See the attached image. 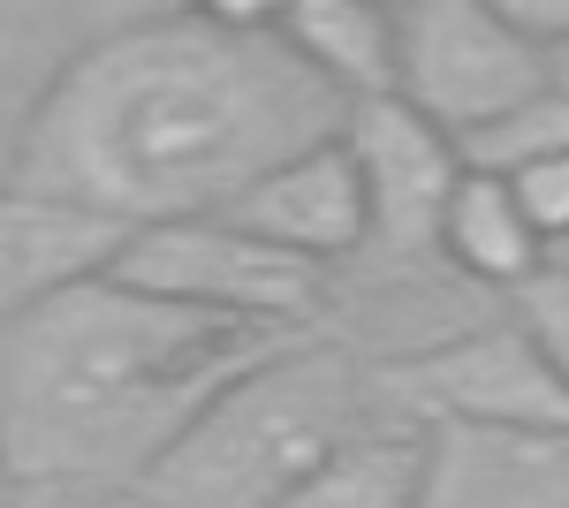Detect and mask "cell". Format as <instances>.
<instances>
[{
	"mask_svg": "<svg viewBox=\"0 0 569 508\" xmlns=\"http://www.w3.org/2000/svg\"><path fill=\"white\" fill-rule=\"evenodd\" d=\"M273 16L266 0H206L77 46L16 129L8 182L122 228L228 212L350 114L273 39Z\"/></svg>",
	"mask_w": 569,
	"mask_h": 508,
	"instance_id": "obj_1",
	"label": "cell"
},
{
	"mask_svg": "<svg viewBox=\"0 0 569 508\" xmlns=\"http://www.w3.org/2000/svg\"><path fill=\"white\" fill-rule=\"evenodd\" d=\"M289 341L305 335L160 303L99 273L0 327V478L137 494L220 387Z\"/></svg>",
	"mask_w": 569,
	"mask_h": 508,
	"instance_id": "obj_2",
	"label": "cell"
},
{
	"mask_svg": "<svg viewBox=\"0 0 569 508\" xmlns=\"http://www.w3.org/2000/svg\"><path fill=\"white\" fill-rule=\"evenodd\" d=\"M372 418V387L342 341H289L228 380L198 425L152 464L137 501L152 508H281L319 456Z\"/></svg>",
	"mask_w": 569,
	"mask_h": 508,
	"instance_id": "obj_3",
	"label": "cell"
},
{
	"mask_svg": "<svg viewBox=\"0 0 569 508\" xmlns=\"http://www.w3.org/2000/svg\"><path fill=\"white\" fill-rule=\"evenodd\" d=\"M372 402L418 425H501V432H569V387L547 372V357L531 335L493 311L456 335L402 349V357H372L365 365Z\"/></svg>",
	"mask_w": 569,
	"mask_h": 508,
	"instance_id": "obj_4",
	"label": "cell"
},
{
	"mask_svg": "<svg viewBox=\"0 0 569 508\" xmlns=\"http://www.w3.org/2000/svg\"><path fill=\"white\" fill-rule=\"evenodd\" d=\"M122 289H144L160 303H190L213 319H243V327H273V335H305L327 311V273L305 258L273 251L259 236H243L236 220H168V228H137L114 273Z\"/></svg>",
	"mask_w": 569,
	"mask_h": 508,
	"instance_id": "obj_5",
	"label": "cell"
},
{
	"mask_svg": "<svg viewBox=\"0 0 569 508\" xmlns=\"http://www.w3.org/2000/svg\"><path fill=\"white\" fill-rule=\"evenodd\" d=\"M395 16V99L440 137H471L547 91V53L525 46L493 0H402Z\"/></svg>",
	"mask_w": 569,
	"mask_h": 508,
	"instance_id": "obj_6",
	"label": "cell"
},
{
	"mask_svg": "<svg viewBox=\"0 0 569 508\" xmlns=\"http://www.w3.org/2000/svg\"><path fill=\"white\" fill-rule=\"evenodd\" d=\"M342 145L365 182V220H372V258H440V212L463 182L456 137H440L426 114L402 99H365L342 114Z\"/></svg>",
	"mask_w": 569,
	"mask_h": 508,
	"instance_id": "obj_7",
	"label": "cell"
},
{
	"mask_svg": "<svg viewBox=\"0 0 569 508\" xmlns=\"http://www.w3.org/2000/svg\"><path fill=\"white\" fill-rule=\"evenodd\" d=\"M236 220L243 236H259L273 251L305 258V266H342V258H365L372 243V220H365V182H357V160L342 137L311 145L297 160H281L273 175H259L236 206L220 212Z\"/></svg>",
	"mask_w": 569,
	"mask_h": 508,
	"instance_id": "obj_8",
	"label": "cell"
},
{
	"mask_svg": "<svg viewBox=\"0 0 569 508\" xmlns=\"http://www.w3.org/2000/svg\"><path fill=\"white\" fill-rule=\"evenodd\" d=\"M130 236L137 228H122V220H107L91 206L0 182V327H16L46 303H61L69 289L114 273Z\"/></svg>",
	"mask_w": 569,
	"mask_h": 508,
	"instance_id": "obj_9",
	"label": "cell"
},
{
	"mask_svg": "<svg viewBox=\"0 0 569 508\" xmlns=\"http://www.w3.org/2000/svg\"><path fill=\"white\" fill-rule=\"evenodd\" d=\"M410 508H569V432L426 425Z\"/></svg>",
	"mask_w": 569,
	"mask_h": 508,
	"instance_id": "obj_10",
	"label": "cell"
},
{
	"mask_svg": "<svg viewBox=\"0 0 569 508\" xmlns=\"http://www.w3.org/2000/svg\"><path fill=\"white\" fill-rule=\"evenodd\" d=\"M273 39L342 107L395 99V16L380 0H289L273 16Z\"/></svg>",
	"mask_w": 569,
	"mask_h": 508,
	"instance_id": "obj_11",
	"label": "cell"
},
{
	"mask_svg": "<svg viewBox=\"0 0 569 508\" xmlns=\"http://www.w3.org/2000/svg\"><path fill=\"white\" fill-rule=\"evenodd\" d=\"M418 470H426V425L380 410V418L357 425L335 456H319L289 486L281 508H410Z\"/></svg>",
	"mask_w": 569,
	"mask_h": 508,
	"instance_id": "obj_12",
	"label": "cell"
},
{
	"mask_svg": "<svg viewBox=\"0 0 569 508\" xmlns=\"http://www.w3.org/2000/svg\"><path fill=\"white\" fill-rule=\"evenodd\" d=\"M440 266L448 273H463V281H479L493 297H517L531 273L547 266L539 251V236L525 228V212L509 198V182H493V175H463L456 182V198L440 212Z\"/></svg>",
	"mask_w": 569,
	"mask_h": 508,
	"instance_id": "obj_13",
	"label": "cell"
},
{
	"mask_svg": "<svg viewBox=\"0 0 569 508\" xmlns=\"http://www.w3.org/2000/svg\"><path fill=\"white\" fill-rule=\"evenodd\" d=\"M555 152H569V99L555 84L531 91L525 107H509L501 122L471 129V137H456V160H463V175H493V182H509V175L539 168V160H555Z\"/></svg>",
	"mask_w": 569,
	"mask_h": 508,
	"instance_id": "obj_14",
	"label": "cell"
},
{
	"mask_svg": "<svg viewBox=\"0 0 569 508\" xmlns=\"http://www.w3.org/2000/svg\"><path fill=\"white\" fill-rule=\"evenodd\" d=\"M509 319L531 335V349L547 357V372L569 387V266H539L509 297Z\"/></svg>",
	"mask_w": 569,
	"mask_h": 508,
	"instance_id": "obj_15",
	"label": "cell"
},
{
	"mask_svg": "<svg viewBox=\"0 0 569 508\" xmlns=\"http://www.w3.org/2000/svg\"><path fill=\"white\" fill-rule=\"evenodd\" d=\"M509 198H517V212H525V228L539 236V251L562 258L569 251V152H555V160H539V168L509 175Z\"/></svg>",
	"mask_w": 569,
	"mask_h": 508,
	"instance_id": "obj_16",
	"label": "cell"
},
{
	"mask_svg": "<svg viewBox=\"0 0 569 508\" xmlns=\"http://www.w3.org/2000/svg\"><path fill=\"white\" fill-rule=\"evenodd\" d=\"M493 8H501V23L525 46H539V53L569 46V0H493Z\"/></svg>",
	"mask_w": 569,
	"mask_h": 508,
	"instance_id": "obj_17",
	"label": "cell"
},
{
	"mask_svg": "<svg viewBox=\"0 0 569 508\" xmlns=\"http://www.w3.org/2000/svg\"><path fill=\"white\" fill-rule=\"evenodd\" d=\"M8 508H84V494H69V486H16Z\"/></svg>",
	"mask_w": 569,
	"mask_h": 508,
	"instance_id": "obj_18",
	"label": "cell"
},
{
	"mask_svg": "<svg viewBox=\"0 0 569 508\" xmlns=\"http://www.w3.org/2000/svg\"><path fill=\"white\" fill-rule=\"evenodd\" d=\"M547 84L569 99V46H555V53H547Z\"/></svg>",
	"mask_w": 569,
	"mask_h": 508,
	"instance_id": "obj_19",
	"label": "cell"
},
{
	"mask_svg": "<svg viewBox=\"0 0 569 508\" xmlns=\"http://www.w3.org/2000/svg\"><path fill=\"white\" fill-rule=\"evenodd\" d=\"M8 39H16V31H8V16H0V53H8Z\"/></svg>",
	"mask_w": 569,
	"mask_h": 508,
	"instance_id": "obj_20",
	"label": "cell"
},
{
	"mask_svg": "<svg viewBox=\"0 0 569 508\" xmlns=\"http://www.w3.org/2000/svg\"><path fill=\"white\" fill-rule=\"evenodd\" d=\"M8 494H16V478H0V508H8Z\"/></svg>",
	"mask_w": 569,
	"mask_h": 508,
	"instance_id": "obj_21",
	"label": "cell"
},
{
	"mask_svg": "<svg viewBox=\"0 0 569 508\" xmlns=\"http://www.w3.org/2000/svg\"><path fill=\"white\" fill-rule=\"evenodd\" d=\"M547 266H569V251H562V258H547Z\"/></svg>",
	"mask_w": 569,
	"mask_h": 508,
	"instance_id": "obj_22",
	"label": "cell"
}]
</instances>
